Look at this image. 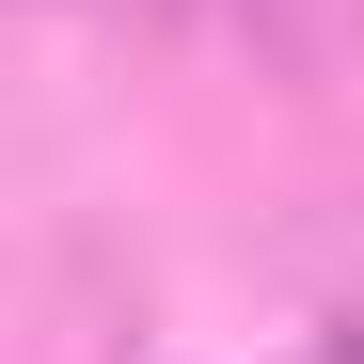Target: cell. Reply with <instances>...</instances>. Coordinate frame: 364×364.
<instances>
[{"label":"cell","mask_w":364,"mask_h":364,"mask_svg":"<svg viewBox=\"0 0 364 364\" xmlns=\"http://www.w3.org/2000/svg\"><path fill=\"white\" fill-rule=\"evenodd\" d=\"M254 32H269V48H317V64H333V48H364V0H254Z\"/></svg>","instance_id":"obj_1"},{"label":"cell","mask_w":364,"mask_h":364,"mask_svg":"<svg viewBox=\"0 0 364 364\" xmlns=\"http://www.w3.org/2000/svg\"><path fill=\"white\" fill-rule=\"evenodd\" d=\"M317 364H364V333H333V348H317Z\"/></svg>","instance_id":"obj_2"}]
</instances>
